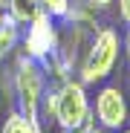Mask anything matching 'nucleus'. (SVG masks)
I'll use <instances>...</instances> for the list:
<instances>
[{
  "mask_svg": "<svg viewBox=\"0 0 130 133\" xmlns=\"http://www.w3.org/2000/svg\"><path fill=\"white\" fill-rule=\"evenodd\" d=\"M58 133H84V130H81V127H72V130H67V127H61Z\"/></svg>",
  "mask_w": 130,
  "mask_h": 133,
  "instance_id": "nucleus-16",
  "label": "nucleus"
},
{
  "mask_svg": "<svg viewBox=\"0 0 130 133\" xmlns=\"http://www.w3.org/2000/svg\"><path fill=\"white\" fill-rule=\"evenodd\" d=\"M12 90H15V104L26 119L38 122V110H40V98L46 90V70L43 64L20 52L15 61V75H12ZM40 124V122H38Z\"/></svg>",
  "mask_w": 130,
  "mask_h": 133,
  "instance_id": "nucleus-1",
  "label": "nucleus"
},
{
  "mask_svg": "<svg viewBox=\"0 0 130 133\" xmlns=\"http://www.w3.org/2000/svg\"><path fill=\"white\" fill-rule=\"evenodd\" d=\"M0 133H43V127L38 124V122H32V119H26L20 110H12V113L6 116V122H3V130Z\"/></svg>",
  "mask_w": 130,
  "mask_h": 133,
  "instance_id": "nucleus-8",
  "label": "nucleus"
},
{
  "mask_svg": "<svg viewBox=\"0 0 130 133\" xmlns=\"http://www.w3.org/2000/svg\"><path fill=\"white\" fill-rule=\"evenodd\" d=\"M95 122L107 130H119L127 124V101H124V93L119 90V87H101V90L95 93Z\"/></svg>",
  "mask_w": 130,
  "mask_h": 133,
  "instance_id": "nucleus-5",
  "label": "nucleus"
},
{
  "mask_svg": "<svg viewBox=\"0 0 130 133\" xmlns=\"http://www.w3.org/2000/svg\"><path fill=\"white\" fill-rule=\"evenodd\" d=\"M93 116L90 98H87V84L78 78H64L58 84V110H55V122L58 127H84V122Z\"/></svg>",
  "mask_w": 130,
  "mask_h": 133,
  "instance_id": "nucleus-3",
  "label": "nucleus"
},
{
  "mask_svg": "<svg viewBox=\"0 0 130 133\" xmlns=\"http://www.w3.org/2000/svg\"><path fill=\"white\" fill-rule=\"evenodd\" d=\"M6 12L17 20L20 26H26L29 20L40 12V3H38V0H9V3H6Z\"/></svg>",
  "mask_w": 130,
  "mask_h": 133,
  "instance_id": "nucleus-9",
  "label": "nucleus"
},
{
  "mask_svg": "<svg viewBox=\"0 0 130 133\" xmlns=\"http://www.w3.org/2000/svg\"><path fill=\"white\" fill-rule=\"evenodd\" d=\"M90 3L95 6V12H101V9H110V6H113V0H90Z\"/></svg>",
  "mask_w": 130,
  "mask_h": 133,
  "instance_id": "nucleus-13",
  "label": "nucleus"
},
{
  "mask_svg": "<svg viewBox=\"0 0 130 133\" xmlns=\"http://www.w3.org/2000/svg\"><path fill=\"white\" fill-rule=\"evenodd\" d=\"M58 29H55V17L46 15V12H38L29 23H26V35H23V55L35 58V61H43L55 46H58Z\"/></svg>",
  "mask_w": 130,
  "mask_h": 133,
  "instance_id": "nucleus-4",
  "label": "nucleus"
},
{
  "mask_svg": "<svg viewBox=\"0 0 130 133\" xmlns=\"http://www.w3.org/2000/svg\"><path fill=\"white\" fill-rule=\"evenodd\" d=\"M119 17L130 26V0H119Z\"/></svg>",
  "mask_w": 130,
  "mask_h": 133,
  "instance_id": "nucleus-12",
  "label": "nucleus"
},
{
  "mask_svg": "<svg viewBox=\"0 0 130 133\" xmlns=\"http://www.w3.org/2000/svg\"><path fill=\"white\" fill-rule=\"evenodd\" d=\"M124 133H130V127H127V130H124Z\"/></svg>",
  "mask_w": 130,
  "mask_h": 133,
  "instance_id": "nucleus-19",
  "label": "nucleus"
},
{
  "mask_svg": "<svg viewBox=\"0 0 130 133\" xmlns=\"http://www.w3.org/2000/svg\"><path fill=\"white\" fill-rule=\"evenodd\" d=\"M3 12H6V9H3V6H0V20H3Z\"/></svg>",
  "mask_w": 130,
  "mask_h": 133,
  "instance_id": "nucleus-18",
  "label": "nucleus"
},
{
  "mask_svg": "<svg viewBox=\"0 0 130 133\" xmlns=\"http://www.w3.org/2000/svg\"><path fill=\"white\" fill-rule=\"evenodd\" d=\"M84 133H110V130H107V127H101V124H98V127H90V130H84Z\"/></svg>",
  "mask_w": 130,
  "mask_h": 133,
  "instance_id": "nucleus-15",
  "label": "nucleus"
},
{
  "mask_svg": "<svg viewBox=\"0 0 130 133\" xmlns=\"http://www.w3.org/2000/svg\"><path fill=\"white\" fill-rule=\"evenodd\" d=\"M6 3H9V0H0V6H3V9H6Z\"/></svg>",
  "mask_w": 130,
  "mask_h": 133,
  "instance_id": "nucleus-17",
  "label": "nucleus"
},
{
  "mask_svg": "<svg viewBox=\"0 0 130 133\" xmlns=\"http://www.w3.org/2000/svg\"><path fill=\"white\" fill-rule=\"evenodd\" d=\"M38 3H40V12L52 15L55 20H61L67 15V9H70V0H38Z\"/></svg>",
  "mask_w": 130,
  "mask_h": 133,
  "instance_id": "nucleus-11",
  "label": "nucleus"
},
{
  "mask_svg": "<svg viewBox=\"0 0 130 133\" xmlns=\"http://www.w3.org/2000/svg\"><path fill=\"white\" fill-rule=\"evenodd\" d=\"M17 41H20V23L9 12H3V20H0V64H3L6 55L17 46Z\"/></svg>",
  "mask_w": 130,
  "mask_h": 133,
  "instance_id": "nucleus-7",
  "label": "nucleus"
},
{
  "mask_svg": "<svg viewBox=\"0 0 130 133\" xmlns=\"http://www.w3.org/2000/svg\"><path fill=\"white\" fill-rule=\"evenodd\" d=\"M119 61V32L113 26H101L87 41V52L81 58V81L98 84L116 70Z\"/></svg>",
  "mask_w": 130,
  "mask_h": 133,
  "instance_id": "nucleus-2",
  "label": "nucleus"
},
{
  "mask_svg": "<svg viewBox=\"0 0 130 133\" xmlns=\"http://www.w3.org/2000/svg\"><path fill=\"white\" fill-rule=\"evenodd\" d=\"M67 26H78L87 32H95V6L90 0H70V9L67 15L61 17Z\"/></svg>",
  "mask_w": 130,
  "mask_h": 133,
  "instance_id": "nucleus-6",
  "label": "nucleus"
},
{
  "mask_svg": "<svg viewBox=\"0 0 130 133\" xmlns=\"http://www.w3.org/2000/svg\"><path fill=\"white\" fill-rule=\"evenodd\" d=\"M55 110H58V87H46V90H43V98H40V110H38L40 127L55 122Z\"/></svg>",
  "mask_w": 130,
  "mask_h": 133,
  "instance_id": "nucleus-10",
  "label": "nucleus"
},
{
  "mask_svg": "<svg viewBox=\"0 0 130 133\" xmlns=\"http://www.w3.org/2000/svg\"><path fill=\"white\" fill-rule=\"evenodd\" d=\"M124 55H127V64H130V29H127V35H124Z\"/></svg>",
  "mask_w": 130,
  "mask_h": 133,
  "instance_id": "nucleus-14",
  "label": "nucleus"
}]
</instances>
